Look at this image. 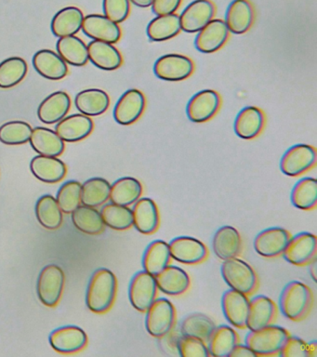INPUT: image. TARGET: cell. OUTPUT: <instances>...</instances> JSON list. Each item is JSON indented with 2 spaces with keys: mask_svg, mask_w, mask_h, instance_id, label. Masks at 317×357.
I'll return each instance as SVG.
<instances>
[{
  "mask_svg": "<svg viewBox=\"0 0 317 357\" xmlns=\"http://www.w3.org/2000/svg\"><path fill=\"white\" fill-rule=\"evenodd\" d=\"M278 356L281 357H308L307 342L300 337L289 336Z\"/></svg>",
  "mask_w": 317,
  "mask_h": 357,
  "instance_id": "50",
  "label": "cell"
},
{
  "mask_svg": "<svg viewBox=\"0 0 317 357\" xmlns=\"http://www.w3.org/2000/svg\"><path fill=\"white\" fill-rule=\"evenodd\" d=\"M310 275L314 282L316 281V259L310 264Z\"/></svg>",
  "mask_w": 317,
  "mask_h": 357,
  "instance_id": "55",
  "label": "cell"
},
{
  "mask_svg": "<svg viewBox=\"0 0 317 357\" xmlns=\"http://www.w3.org/2000/svg\"><path fill=\"white\" fill-rule=\"evenodd\" d=\"M133 226L144 234H152L160 227V216L157 204L151 198H139L133 204Z\"/></svg>",
  "mask_w": 317,
  "mask_h": 357,
  "instance_id": "22",
  "label": "cell"
},
{
  "mask_svg": "<svg viewBox=\"0 0 317 357\" xmlns=\"http://www.w3.org/2000/svg\"><path fill=\"white\" fill-rule=\"evenodd\" d=\"M171 250L168 243L155 240L150 243L143 257L144 270L153 275H157L171 262Z\"/></svg>",
  "mask_w": 317,
  "mask_h": 357,
  "instance_id": "39",
  "label": "cell"
},
{
  "mask_svg": "<svg viewBox=\"0 0 317 357\" xmlns=\"http://www.w3.org/2000/svg\"><path fill=\"white\" fill-rule=\"evenodd\" d=\"M157 284L155 275L141 271L135 273L129 287L130 303L137 311L146 312L154 303L157 295Z\"/></svg>",
  "mask_w": 317,
  "mask_h": 357,
  "instance_id": "9",
  "label": "cell"
},
{
  "mask_svg": "<svg viewBox=\"0 0 317 357\" xmlns=\"http://www.w3.org/2000/svg\"><path fill=\"white\" fill-rule=\"evenodd\" d=\"M157 289L169 296L185 294L191 284L188 273L182 268L168 265L155 275Z\"/></svg>",
  "mask_w": 317,
  "mask_h": 357,
  "instance_id": "27",
  "label": "cell"
},
{
  "mask_svg": "<svg viewBox=\"0 0 317 357\" xmlns=\"http://www.w3.org/2000/svg\"><path fill=\"white\" fill-rule=\"evenodd\" d=\"M111 184L104 178H91L82 184V205L98 208L110 197Z\"/></svg>",
  "mask_w": 317,
  "mask_h": 357,
  "instance_id": "43",
  "label": "cell"
},
{
  "mask_svg": "<svg viewBox=\"0 0 317 357\" xmlns=\"http://www.w3.org/2000/svg\"><path fill=\"white\" fill-rule=\"evenodd\" d=\"M30 144L38 155L59 156L65 151V142L60 138L55 130L44 127L33 128Z\"/></svg>",
  "mask_w": 317,
  "mask_h": 357,
  "instance_id": "32",
  "label": "cell"
},
{
  "mask_svg": "<svg viewBox=\"0 0 317 357\" xmlns=\"http://www.w3.org/2000/svg\"><path fill=\"white\" fill-rule=\"evenodd\" d=\"M194 70V61L182 54H167L158 58L154 73L160 79L179 82L191 77Z\"/></svg>",
  "mask_w": 317,
  "mask_h": 357,
  "instance_id": "8",
  "label": "cell"
},
{
  "mask_svg": "<svg viewBox=\"0 0 317 357\" xmlns=\"http://www.w3.org/2000/svg\"><path fill=\"white\" fill-rule=\"evenodd\" d=\"M257 354L254 353L247 344H240L238 343L233 349L229 354V357H255Z\"/></svg>",
  "mask_w": 317,
  "mask_h": 357,
  "instance_id": "52",
  "label": "cell"
},
{
  "mask_svg": "<svg viewBox=\"0 0 317 357\" xmlns=\"http://www.w3.org/2000/svg\"><path fill=\"white\" fill-rule=\"evenodd\" d=\"M105 16L116 24L126 21L130 13V0H104Z\"/></svg>",
  "mask_w": 317,
  "mask_h": 357,
  "instance_id": "49",
  "label": "cell"
},
{
  "mask_svg": "<svg viewBox=\"0 0 317 357\" xmlns=\"http://www.w3.org/2000/svg\"><path fill=\"white\" fill-rule=\"evenodd\" d=\"M36 216L44 228L54 231L63 225V211L56 198L52 195H42L36 204Z\"/></svg>",
  "mask_w": 317,
  "mask_h": 357,
  "instance_id": "37",
  "label": "cell"
},
{
  "mask_svg": "<svg viewBox=\"0 0 317 357\" xmlns=\"http://www.w3.org/2000/svg\"><path fill=\"white\" fill-rule=\"evenodd\" d=\"M307 354L308 357L317 356V344L316 342H311L307 343Z\"/></svg>",
  "mask_w": 317,
  "mask_h": 357,
  "instance_id": "53",
  "label": "cell"
},
{
  "mask_svg": "<svg viewBox=\"0 0 317 357\" xmlns=\"http://www.w3.org/2000/svg\"><path fill=\"white\" fill-rule=\"evenodd\" d=\"M32 63L36 71L47 79L61 80L68 74V63L54 50H38Z\"/></svg>",
  "mask_w": 317,
  "mask_h": 357,
  "instance_id": "24",
  "label": "cell"
},
{
  "mask_svg": "<svg viewBox=\"0 0 317 357\" xmlns=\"http://www.w3.org/2000/svg\"><path fill=\"white\" fill-rule=\"evenodd\" d=\"M243 242L239 231L232 226H222L212 238V250L222 261L235 258L241 253Z\"/></svg>",
  "mask_w": 317,
  "mask_h": 357,
  "instance_id": "25",
  "label": "cell"
},
{
  "mask_svg": "<svg viewBox=\"0 0 317 357\" xmlns=\"http://www.w3.org/2000/svg\"><path fill=\"white\" fill-rule=\"evenodd\" d=\"M316 147L309 144H296L288 148L280 161V169L289 177L304 174L316 165Z\"/></svg>",
  "mask_w": 317,
  "mask_h": 357,
  "instance_id": "7",
  "label": "cell"
},
{
  "mask_svg": "<svg viewBox=\"0 0 317 357\" xmlns=\"http://www.w3.org/2000/svg\"><path fill=\"white\" fill-rule=\"evenodd\" d=\"M222 311L228 322L238 328H246L249 312V298L243 293L229 289L222 298Z\"/></svg>",
  "mask_w": 317,
  "mask_h": 357,
  "instance_id": "19",
  "label": "cell"
},
{
  "mask_svg": "<svg viewBox=\"0 0 317 357\" xmlns=\"http://www.w3.org/2000/svg\"><path fill=\"white\" fill-rule=\"evenodd\" d=\"M265 125V114L256 106H247L235 120V131L239 138L252 139L260 135Z\"/></svg>",
  "mask_w": 317,
  "mask_h": 357,
  "instance_id": "28",
  "label": "cell"
},
{
  "mask_svg": "<svg viewBox=\"0 0 317 357\" xmlns=\"http://www.w3.org/2000/svg\"><path fill=\"white\" fill-rule=\"evenodd\" d=\"M84 14L80 8L65 7L55 14L52 21V31L56 38L76 36L82 30Z\"/></svg>",
  "mask_w": 317,
  "mask_h": 357,
  "instance_id": "33",
  "label": "cell"
},
{
  "mask_svg": "<svg viewBox=\"0 0 317 357\" xmlns=\"http://www.w3.org/2000/svg\"><path fill=\"white\" fill-rule=\"evenodd\" d=\"M82 184L77 181H68L58 190L56 200L63 213L71 214L82 205Z\"/></svg>",
  "mask_w": 317,
  "mask_h": 357,
  "instance_id": "47",
  "label": "cell"
},
{
  "mask_svg": "<svg viewBox=\"0 0 317 357\" xmlns=\"http://www.w3.org/2000/svg\"><path fill=\"white\" fill-rule=\"evenodd\" d=\"M222 99L213 89H204L191 98L186 106L188 119L194 123H205L213 119L221 107Z\"/></svg>",
  "mask_w": 317,
  "mask_h": 357,
  "instance_id": "10",
  "label": "cell"
},
{
  "mask_svg": "<svg viewBox=\"0 0 317 357\" xmlns=\"http://www.w3.org/2000/svg\"><path fill=\"white\" fill-rule=\"evenodd\" d=\"M33 128L24 121H10L0 127V142L7 145H20L29 142Z\"/></svg>",
  "mask_w": 317,
  "mask_h": 357,
  "instance_id": "46",
  "label": "cell"
},
{
  "mask_svg": "<svg viewBox=\"0 0 317 357\" xmlns=\"http://www.w3.org/2000/svg\"><path fill=\"white\" fill-rule=\"evenodd\" d=\"M94 128L93 119L82 114L63 117L56 123L55 132L63 142H77L91 135Z\"/></svg>",
  "mask_w": 317,
  "mask_h": 357,
  "instance_id": "20",
  "label": "cell"
},
{
  "mask_svg": "<svg viewBox=\"0 0 317 357\" xmlns=\"http://www.w3.org/2000/svg\"><path fill=\"white\" fill-rule=\"evenodd\" d=\"M146 99L143 92L130 89L119 98L114 108V119L118 124L129 126L137 121L146 110Z\"/></svg>",
  "mask_w": 317,
  "mask_h": 357,
  "instance_id": "12",
  "label": "cell"
},
{
  "mask_svg": "<svg viewBox=\"0 0 317 357\" xmlns=\"http://www.w3.org/2000/svg\"><path fill=\"white\" fill-rule=\"evenodd\" d=\"M222 278L231 289L249 296L255 292L258 284L257 273L243 259L235 258L225 259L221 267Z\"/></svg>",
  "mask_w": 317,
  "mask_h": 357,
  "instance_id": "4",
  "label": "cell"
},
{
  "mask_svg": "<svg viewBox=\"0 0 317 357\" xmlns=\"http://www.w3.org/2000/svg\"><path fill=\"white\" fill-rule=\"evenodd\" d=\"M29 71L23 58L10 57L0 63V88H13L24 80Z\"/></svg>",
  "mask_w": 317,
  "mask_h": 357,
  "instance_id": "44",
  "label": "cell"
},
{
  "mask_svg": "<svg viewBox=\"0 0 317 357\" xmlns=\"http://www.w3.org/2000/svg\"><path fill=\"white\" fill-rule=\"evenodd\" d=\"M313 304V291L302 282H289L281 292L280 311L284 317L294 322L304 319L310 314Z\"/></svg>",
  "mask_w": 317,
  "mask_h": 357,
  "instance_id": "2",
  "label": "cell"
},
{
  "mask_svg": "<svg viewBox=\"0 0 317 357\" xmlns=\"http://www.w3.org/2000/svg\"><path fill=\"white\" fill-rule=\"evenodd\" d=\"M316 234L303 231L291 236L283 255L289 264L296 266H304L316 259Z\"/></svg>",
  "mask_w": 317,
  "mask_h": 357,
  "instance_id": "11",
  "label": "cell"
},
{
  "mask_svg": "<svg viewBox=\"0 0 317 357\" xmlns=\"http://www.w3.org/2000/svg\"><path fill=\"white\" fill-rule=\"evenodd\" d=\"M183 0H153L152 10L155 15L175 13L179 10Z\"/></svg>",
  "mask_w": 317,
  "mask_h": 357,
  "instance_id": "51",
  "label": "cell"
},
{
  "mask_svg": "<svg viewBox=\"0 0 317 357\" xmlns=\"http://www.w3.org/2000/svg\"><path fill=\"white\" fill-rule=\"evenodd\" d=\"M291 336L282 326L269 325L258 331H250L245 340L257 356H277L282 350L286 340Z\"/></svg>",
  "mask_w": 317,
  "mask_h": 357,
  "instance_id": "3",
  "label": "cell"
},
{
  "mask_svg": "<svg viewBox=\"0 0 317 357\" xmlns=\"http://www.w3.org/2000/svg\"><path fill=\"white\" fill-rule=\"evenodd\" d=\"M171 259L183 264H199L208 257L204 243L191 236H178L169 242Z\"/></svg>",
  "mask_w": 317,
  "mask_h": 357,
  "instance_id": "14",
  "label": "cell"
},
{
  "mask_svg": "<svg viewBox=\"0 0 317 357\" xmlns=\"http://www.w3.org/2000/svg\"><path fill=\"white\" fill-rule=\"evenodd\" d=\"M118 280L113 272L100 268L91 275L88 282L86 304L91 312L105 314L109 311L115 301Z\"/></svg>",
  "mask_w": 317,
  "mask_h": 357,
  "instance_id": "1",
  "label": "cell"
},
{
  "mask_svg": "<svg viewBox=\"0 0 317 357\" xmlns=\"http://www.w3.org/2000/svg\"><path fill=\"white\" fill-rule=\"evenodd\" d=\"M49 342L58 353L74 354L86 347L88 336L79 326H65L52 331Z\"/></svg>",
  "mask_w": 317,
  "mask_h": 357,
  "instance_id": "17",
  "label": "cell"
},
{
  "mask_svg": "<svg viewBox=\"0 0 317 357\" xmlns=\"http://www.w3.org/2000/svg\"><path fill=\"white\" fill-rule=\"evenodd\" d=\"M75 227L82 233L95 236L105 231V225L101 212L91 206L80 205L71 213Z\"/></svg>",
  "mask_w": 317,
  "mask_h": 357,
  "instance_id": "40",
  "label": "cell"
},
{
  "mask_svg": "<svg viewBox=\"0 0 317 357\" xmlns=\"http://www.w3.org/2000/svg\"><path fill=\"white\" fill-rule=\"evenodd\" d=\"M65 275L62 268L56 264L44 267L38 275L37 292L38 298L44 305L56 306L62 297Z\"/></svg>",
  "mask_w": 317,
  "mask_h": 357,
  "instance_id": "6",
  "label": "cell"
},
{
  "mask_svg": "<svg viewBox=\"0 0 317 357\" xmlns=\"http://www.w3.org/2000/svg\"><path fill=\"white\" fill-rule=\"evenodd\" d=\"M71 107V99L65 91L54 92L42 100L38 109V116L47 125L56 124L66 116Z\"/></svg>",
  "mask_w": 317,
  "mask_h": 357,
  "instance_id": "26",
  "label": "cell"
},
{
  "mask_svg": "<svg viewBox=\"0 0 317 357\" xmlns=\"http://www.w3.org/2000/svg\"><path fill=\"white\" fill-rule=\"evenodd\" d=\"M82 30L86 36L93 40L107 42L110 44L118 43L122 35L119 25L101 14H90L85 16Z\"/></svg>",
  "mask_w": 317,
  "mask_h": 357,
  "instance_id": "16",
  "label": "cell"
},
{
  "mask_svg": "<svg viewBox=\"0 0 317 357\" xmlns=\"http://www.w3.org/2000/svg\"><path fill=\"white\" fill-rule=\"evenodd\" d=\"M208 342L210 356L229 357L231 351L238 344L239 337L235 329L221 325L216 326Z\"/></svg>",
  "mask_w": 317,
  "mask_h": 357,
  "instance_id": "38",
  "label": "cell"
},
{
  "mask_svg": "<svg viewBox=\"0 0 317 357\" xmlns=\"http://www.w3.org/2000/svg\"><path fill=\"white\" fill-rule=\"evenodd\" d=\"M87 49L88 61L100 69L114 71L123 63L121 53L114 44L93 40L87 45Z\"/></svg>",
  "mask_w": 317,
  "mask_h": 357,
  "instance_id": "30",
  "label": "cell"
},
{
  "mask_svg": "<svg viewBox=\"0 0 317 357\" xmlns=\"http://www.w3.org/2000/svg\"><path fill=\"white\" fill-rule=\"evenodd\" d=\"M277 315V304L272 298L264 295L255 296L249 301L247 328L253 331L272 325Z\"/></svg>",
  "mask_w": 317,
  "mask_h": 357,
  "instance_id": "23",
  "label": "cell"
},
{
  "mask_svg": "<svg viewBox=\"0 0 317 357\" xmlns=\"http://www.w3.org/2000/svg\"><path fill=\"white\" fill-rule=\"evenodd\" d=\"M75 105L80 114L85 116H101L109 108V95L99 89H84L75 97Z\"/></svg>",
  "mask_w": 317,
  "mask_h": 357,
  "instance_id": "31",
  "label": "cell"
},
{
  "mask_svg": "<svg viewBox=\"0 0 317 357\" xmlns=\"http://www.w3.org/2000/svg\"><path fill=\"white\" fill-rule=\"evenodd\" d=\"M177 351L183 357H208L210 356L208 345L204 340L197 337L182 336L180 337L177 344Z\"/></svg>",
  "mask_w": 317,
  "mask_h": 357,
  "instance_id": "48",
  "label": "cell"
},
{
  "mask_svg": "<svg viewBox=\"0 0 317 357\" xmlns=\"http://www.w3.org/2000/svg\"><path fill=\"white\" fill-rule=\"evenodd\" d=\"M146 312V331L152 337L161 339L174 328L176 310L168 298H155Z\"/></svg>",
  "mask_w": 317,
  "mask_h": 357,
  "instance_id": "5",
  "label": "cell"
},
{
  "mask_svg": "<svg viewBox=\"0 0 317 357\" xmlns=\"http://www.w3.org/2000/svg\"><path fill=\"white\" fill-rule=\"evenodd\" d=\"M229 30L224 21L212 19L197 33L194 46L202 53L218 52L229 38Z\"/></svg>",
  "mask_w": 317,
  "mask_h": 357,
  "instance_id": "18",
  "label": "cell"
},
{
  "mask_svg": "<svg viewBox=\"0 0 317 357\" xmlns=\"http://www.w3.org/2000/svg\"><path fill=\"white\" fill-rule=\"evenodd\" d=\"M215 5L210 0H194L183 10L180 28L186 33H199L215 15Z\"/></svg>",
  "mask_w": 317,
  "mask_h": 357,
  "instance_id": "13",
  "label": "cell"
},
{
  "mask_svg": "<svg viewBox=\"0 0 317 357\" xmlns=\"http://www.w3.org/2000/svg\"><path fill=\"white\" fill-rule=\"evenodd\" d=\"M130 2L139 8H149L152 6L153 0H130Z\"/></svg>",
  "mask_w": 317,
  "mask_h": 357,
  "instance_id": "54",
  "label": "cell"
},
{
  "mask_svg": "<svg viewBox=\"0 0 317 357\" xmlns=\"http://www.w3.org/2000/svg\"><path fill=\"white\" fill-rule=\"evenodd\" d=\"M291 203L302 211H313L317 205V181L314 178H300L291 191Z\"/></svg>",
  "mask_w": 317,
  "mask_h": 357,
  "instance_id": "42",
  "label": "cell"
},
{
  "mask_svg": "<svg viewBox=\"0 0 317 357\" xmlns=\"http://www.w3.org/2000/svg\"><path fill=\"white\" fill-rule=\"evenodd\" d=\"M105 225L116 231L127 230L133 226L132 208L115 203L107 204L101 209Z\"/></svg>",
  "mask_w": 317,
  "mask_h": 357,
  "instance_id": "45",
  "label": "cell"
},
{
  "mask_svg": "<svg viewBox=\"0 0 317 357\" xmlns=\"http://www.w3.org/2000/svg\"><path fill=\"white\" fill-rule=\"evenodd\" d=\"M255 19L254 8L249 0H233L225 14V24L229 32L235 35L247 33Z\"/></svg>",
  "mask_w": 317,
  "mask_h": 357,
  "instance_id": "21",
  "label": "cell"
},
{
  "mask_svg": "<svg viewBox=\"0 0 317 357\" xmlns=\"http://www.w3.org/2000/svg\"><path fill=\"white\" fill-rule=\"evenodd\" d=\"M56 50L58 54L70 66L80 67L88 61L87 45L76 36L60 38Z\"/></svg>",
  "mask_w": 317,
  "mask_h": 357,
  "instance_id": "35",
  "label": "cell"
},
{
  "mask_svg": "<svg viewBox=\"0 0 317 357\" xmlns=\"http://www.w3.org/2000/svg\"><path fill=\"white\" fill-rule=\"evenodd\" d=\"M143 195L141 181L133 177L118 178L111 185V202L121 206H132Z\"/></svg>",
  "mask_w": 317,
  "mask_h": 357,
  "instance_id": "36",
  "label": "cell"
},
{
  "mask_svg": "<svg viewBox=\"0 0 317 357\" xmlns=\"http://www.w3.org/2000/svg\"><path fill=\"white\" fill-rule=\"evenodd\" d=\"M215 328V323L208 315L194 312L183 318L180 332L183 336L197 337L208 342Z\"/></svg>",
  "mask_w": 317,
  "mask_h": 357,
  "instance_id": "41",
  "label": "cell"
},
{
  "mask_svg": "<svg viewBox=\"0 0 317 357\" xmlns=\"http://www.w3.org/2000/svg\"><path fill=\"white\" fill-rule=\"evenodd\" d=\"M180 17L177 13L158 15L149 22L146 28L150 40L161 42L175 38L180 32Z\"/></svg>",
  "mask_w": 317,
  "mask_h": 357,
  "instance_id": "34",
  "label": "cell"
},
{
  "mask_svg": "<svg viewBox=\"0 0 317 357\" xmlns=\"http://www.w3.org/2000/svg\"><path fill=\"white\" fill-rule=\"evenodd\" d=\"M30 169L36 178L46 183H59L68 173L65 164L57 156H35L30 163Z\"/></svg>",
  "mask_w": 317,
  "mask_h": 357,
  "instance_id": "29",
  "label": "cell"
},
{
  "mask_svg": "<svg viewBox=\"0 0 317 357\" xmlns=\"http://www.w3.org/2000/svg\"><path fill=\"white\" fill-rule=\"evenodd\" d=\"M291 236L281 227H270L261 231L254 239L256 252L264 258H275L285 252Z\"/></svg>",
  "mask_w": 317,
  "mask_h": 357,
  "instance_id": "15",
  "label": "cell"
}]
</instances>
